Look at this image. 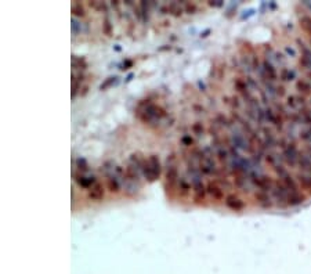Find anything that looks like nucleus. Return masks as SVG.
<instances>
[{
	"label": "nucleus",
	"instance_id": "obj_1",
	"mask_svg": "<svg viewBox=\"0 0 311 274\" xmlns=\"http://www.w3.org/2000/svg\"><path fill=\"white\" fill-rule=\"evenodd\" d=\"M177 158L174 154L168 157V165H166V171H165V190L168 193V196L172 197L173 193L177 190L178 187V169H177Z\"/></svg>",
	"mask_w": 311,
	"mask_h": 274
},
{
	"label": "nucleus",
	"instance_id": "obj_2",
	"mask_svg": "<svg viewBox=\"0 0 311 274\" xmlns=\"http://www.w3.org/2000/svg\"><path fill=\"white\" fill-rule=\"evenodd\" d=\"M141 173H143V176L148 181H151V183L158 180L159 177H161V173H162V165H161L158 155L152 154V155H149L148 159H144Z\"/></svg>",
	"mask_w": 311,
	"mask_h": 274
},
{
	"label": "nucleus",
	"instance_id": "obj_3",
	"mask_svg": "<svg viewBox=\"0 0 311 274\" xmlns=\"http://www.w3.org/2000/svg\"><path fill=\"white\" fill-rule=\"evenodd\" d=\"M193 191H194V201H195V204H203V201L206 200L207 191H206V186L203 184L201 179H194Z\"/></svg>",
	"mask_w": 311,
	"mask_h": 274
},
{
	"label": "nucleus",
	"instance_id": "obj_4",
	"mask_svg": "<svg viewBox=\"0 0 311 274\" xmlns=\"http://www.w3.org/2000/svg\"><path fill=\"white\" fill-rule=\"evenodd\" d=\"M72 179L78 186L82 187V188H87V190L99 181L96 179V176H86V173H79V172L78 173L72 172Z\"/></svg>",
	"mask_w": 311,
	"mask_h": 274
},
{
	"label": "nucleus",
	"instance_id": "obj_5",
	"mask_svg": "<svg viewBox=\"0 0 311 274\" xmlns=\"http://www.w3.org/2000/svg\"><path fill=\"white\" fill-rule=\"evenodd\" d=\"M104 197H105V188L100 181H97L96 184H93L87 190V198L90 201H93V202H101L104 200Z\"/></svg>",
	"mask_w": 311,
	"mask_h": 274
},
{
	"label": "nucleus",
	"instance_id": "obj_6",
	"mask_svg": "<svg viewBox=\"0 0 311 274\" xmlns=\"http://www.w3.org/2000/svg\"><path fill=\"white\" fill-rule=\"evenodd\" d=\"M207 196H210L214 201H222L224 198V190L223 186L219 183L217 180L209 181L206 186Z\"/></svg>",
	"mask_w": 311,
	"mask_h": 274
},
{
	"label": "nucleus",
	"instance_id": "obj_7",
	"mask_svg": "<svg viewBox=\"0 0 311 274\" xmlns=\"http://www.w3.org/2000/svg\"><path fill=\"white\" fill-rule=\"evenodd\" d=\"M226 205H227V208H230L231 211H242L243 208H245V202L239 198L238 196H235V194H228L227 197H226Z\"/></svg>",
	"mask_w": 311,
	"mask_h": 274
},
{
	"label": "nucleus",
	"instance_id": "obj_8",
	"mask_svg": "<svg viewBox=\"0 0 311 274\" xmlns=\"http://www.w3.org/2000/svg\"><path fill=\"white\" fill-rule=\"evenodd\" d=\"M255 198H256V202L262 208H271L272 204H274V200L270 193H266V191H257L255 194Z\"/></svg>",
	"mask_w": 311,
	"mask_h": 274
},
{
	"label": "nucleus",
	"instance_id": "obj_9",
	"mask_svg": "<svg viewBox=\"0 0 311 274\" xmlns=\"http://www.w3.org/2000/svg\"><path fill=\"white\" fill-rule=\"evenodd\" d=\"M177 190L178 196L181 197V198H188V196L191 194V183H188L185 177H180Z\"/></svg>",
	"mask_w": 311,
	"mask_h": 274
},
{
	"label": "nucleus",
	"instance_id": "obj_10",
	"mask_svg": "<svg viewBox=\"0 0 311 274\" xmlns=\"http://www.w3.org/2000/svg\"><path fill=\"white\" fill-rule=\"evenodd\" d=\"M162 10L168 11L169 14L174 15V17H181L184 13V7L180 5V3H177V2H172V3H169L166 7H163Z\"/></svg>",
	"mask_w": 311,
	"mask_h": 274
},
{
	"label": "nucleus",
	"instance_id": "obj_11",
	"mask_svg": "<svg viewBox=\"0 0 311 274\" xmlns=\"http://www.w3.org/2000/svg\"><path fill=\"white\" fill-rule=\"evenodd\" d=\"M107 187H108V190L112 194H118L119 191H120V183H119V180L114 175H108L107 176Z\"/></svg>",
	"mask_w": 311,
	"mask_h": 274
},
{
	"label": "nucleus",
	"instance_id": "obj_12",
	"mask_svg": "<svg viewBox=\"0 0 311 274\" xmlns=\"http://www.w3.org/2000/svg\"><path fill=\"white\" fill-rule=\"evenodd\" d=\"M82 80H83V76L82 75H76V72L72 71V98H75V96H76V92H78Z\"/></svg>",
	"mask_w": 311,
	"mask_h": 274
},
{
	"label": "nucleus",
	"instance_id": "obj_13",
	"mask_svg": "<svg viewBox=\"0 0 311 274\" xmlns=\"http://www.w3.org/2000/svg\"><path fill=\"white\" fill-rule=\"evenodd\" d=\"M71 11H72V14H74V18L75 17H84V15H86V10H84L83 5H80L79 2H74V3H72Z\"/></svg>",
	"mask_w": 311,
	"mask_h": 274
},
{
	"label": "nucleus",
	"instance_id": "obj_14",
	"mask_svg": "<svg viewBox=\"0 0 311 274\" xmlns=\"http://www.w3.org/2000/svg\"><path fill=\"white\" fill-rule=\"evenodd\" d=\"M296 88L297 90L300 92V93H310L311 92V85L307 82V80H304V79H299L297 80V84H296Z\"/></svg>",
	"mask_w": 311,
	"mask_h": 274
},
{
	"label": "nucleus",
	"instance_id": "obj_15",
	"mask_svg": "<svg viewBox=\"0 0 311 274\" xmlns=\"http://www.w3.org/2000/svg\"><path fill=\"white\" fill-rule=\"evenodd\" d=\"M295 76H296L295 71H291V69H288V68H282V71H281L282 80H293Z\"/></svg>",
	"mask_w": 311,
	"mask_h": 274
},
{
	"label": "nucleus",
	"instance_id": "obj_16",
	"mask_svg": "<svg viewBox=\"0 0 311 274\" xmlns=\"http://www.w3.org/2000/svg\"><path fill=\"white\" fill-rule=\"evenodd\" d=\"M78 64H79V71L86 68V61H84L83 59H79V57H76V56H72V67H74V69L78 68Z\"/></svg>",
	"mask_w": 311,
	"mask_h": 274
},
{
	"label": "nucleus",
	"instance_id": "obj_17",
	"mask_svg": "<svg viewBox=\"0 0 311 274\" xmlns=\"http://www.w3.org/2000/svg\"><path fill=\"white\" fill-rule=\"evenodd\" d=\"M191 130L194 132V134H197V136H202L203 132H205V129H203V125L202 122H195L191 126Z\"/></svg>",
	"mask_w": 311,
	"mask_h": 274
},
{
	"label": "nucleus",
	"instance_id": "obj_18",
	"mask_svg": "<svg viewBox=\"0 0 311 274\" xmlns=\"http://www.w3.org/2000/svg\"><path fill=\"white\" fill-rule=\"evenodd\" d=\"M228 157H230V152H228L226 148H224V147L219 148V150H217V158L220 159V161H222V162L228 161Z\"/></svg>",
	"mask_w": 311,
	"mask_h": 274
},
{
	"label": "nucleus",
	"instance_id": "obj_19",
	"mask_svg": "<svg viewBox=\"0 0 311 274\" xmlns=\"http://www.w3.org/2000/svg\"><path fill=\"white\" fill-rule=\"evenodd\" d=\"M103 31H104V34L107 35V36H111V35H112V25H111V22H109L108 17H105V20H104Z\"/></svg>",
	"mask_w": 311,
	"mask_h": 274
},
{
	"label": "nucleus",
	"instance_id": "obj_20",
	"mask_svg": "<svg viewBox=\"0 0 311 274\" xmlns=\"http://www.w3.org/2000/svg\"><path fill=\"white\" fill-rule=\"evenodd\" d=\"M90 6H91L93 9H96V10L107 13V6H105V3H103V2H91V3H90Z\"/></svg>",
	"mask_w": 311,
	"mask_h": 274
},
{
	"label": "nucleus",
	"instance_id": "obj_21",
	"mask_svg": "<svg viewBox=\"0 0 311 274\" xmlns=\"http://www.w3.org/2000/svg\"><path fill=\"white\" fill-rule=\"evenodd\" d=\"M183 7L184 11H185L187 14H194V13L197 11V6L194 5V3H188V2H185V3H183Z\"/></svg>",
	"mask_w": 311,
	"mask_h": 274
},
{
	"label": "nucleus",
	"instance_id": "obj_22",
	"mask_svg": "<svg viewBox=\"0 0 311 274\" xmlns=\"http://www.w3.org/2000/svg\"><path fill=\"white\" fill-rule=\"evenodd\" d=\"M181 143H183V146H185V147H191L194 144V140L191 136H184L183 139H181Z\"/></svg>",
	"mask_w": 311,
	"mask_h": 274
},
{
	"label": "nucleus",
	"instance_id": "obj_23",
	"mask_svg": "<svg viewBox=\"0 0 311 274\" xmlns=\"http://www.w3.org/2000/svg\"><path fill=\"white\" fill-rule=\"evenodd\" d=\"M115 79H116V78H112V76H111V78H108L107 80H105V84L101 85V88H100V89H101V90H105V89L108 88V86H111V85L114 84Z\"/></svg>",
	"mask_w": 311,
	"mask_h": 274
}]
</instances>
